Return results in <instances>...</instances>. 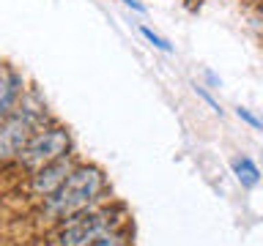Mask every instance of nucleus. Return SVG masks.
Instances as JSON below:
<instances>
[{"label": "nucleus", "instance_id": "f257e3e1", "mask_svg": "<svg viewBox=\"0 0 263 246\" xmlns=\"http://www.w3.org/2000/svg\"><path fill=\"white\" fill-rule=\"evenodd\" d=\"M107 194V178L96 164H77L66 183L52 197H47L41 211L47 219H69L80 211H88Z\"/></svg>", "mask_w": 263, "mask_h": 246}, {"label": "nucleus", "instance_id": "f03ea898", "mask_svg": "<svg viewBox=\"0 0 263 246\" xmlns=\"http://www.w3.org/2000/svg\"><path fill=\"white\" fill-rule=\"evenodd\" d=\"M121 224H123V208H110V205L96 208L93 205V208L58 221L52 241L55 246H93L104 235L118 233Z\"/></svg>", "mask_w": 263, "mask_h": 246}, {"label": "nucleus", "instance_id": "7ed1b4c3", "mask_svg": "<svg viewBox=\"0 0 263 246\" xmlns=\"http://www.w3.org/2000/svg\"><path fill=\"white\" fill-rule=\"evenodd\" d=\"M47 123H49V115H47V107L41 104V98L36 93H25L22 101L16 104V110L3 115V123H0V159L6 164L16 161V156L30 142V137Z\"/></svg>", "mask_w": 263, "mask_h": 246}, {"label": "nucleus", "instance_id": "20e7f679", "mask_svg": "<svg viewBox=\"0 0 263 246\" xmlns=\"http://www.w3.org/2000/svg\"><path fill=\"white\" fill-rule=\"evenodd\" d=\"M69 151H71L69 131L63 126H55V123H47V126H41L36 134L30 137V142L20 151L16 164L30 175V172H36L41 167H47V164L69 156Z\"/></svg>", "mask_w": 263, "mask_h": 246}, {"label": "nucleus", "instance_id": "39448f33", "mask_svg": "<svg viewBox=\"0 0 263 246\" xmlns=\"http://www.w3.org/2000/svg\"><path fill=\"white\" fill-rule=\"evenodd\" d=\"M74 167H77V164H74L71 153H69V156H63V159L47 164V167L30 172V175H28V192H30V197H36V200H47V197H52L58 189L66 183V178L71 175Z\"/></svg>", "mask_w": 263, "mask_h": 246}, {"label": "nucleus", "instance_id": "423d86ee", "mask_svg": "<svg viewBox=\"0 0 263 246\" xmlns=\"http://www.w3.org/2000/svg\"><path fill=\"white\" fill-rule=\"evenodd\" d=\"M25 96V79L22 74L14 69L11 63L3 66V74H0V115H8L16 110V104L22 101Z\"/></svg>", "mask_w": 263, "mask_h": 246}, {"label": "nucleus", "instance_id": "0eeeda50", "mask_svg": "<svg viewBox=\"0 0 263 246\" xmlns=\"http://www.w3.org/2000/svg\"><path fill=\"white\" fill-rule=\"evenodd\" d=\"M230 170H233L236 180H238V183H241L244 189L258 186L260 170H258V164H255L250 156H233V159H230Z\"/></svg>", "mask_w": 263, "mask_h": 246}, {"label": "nucleus", "instance_id": "6e6552de", "mask_svg": "<svg viewBox=\"0 0 263 246\" xmlns=\"http://www.w3.org/2000/svg\"><path fill=\"white\" fill-rule=\"evenodd\" d=\"M140 33H143V38L148 41V44H154L156 49H159V52H173V44H170V41L167 38H162L159 36V33H154L151 28H148V25H140Z\"/></svg>", "mask_w": 263, "mask_h": 246}, {"label": "nucleus", "instance_id": "1a4fd4ad", "mask_svg": "<svg viewBox=\"0 0 263 246\" xmlns=\"http://www.w3.org/2000/svg\"><path fill=\"white\" fill-rule=\"evenodd\" d=\"M236 115H238V118H241V120L247 123V126H252V129L263 131V120H260V118H255V115H252L250 110H247V107H238V110H236Z\"/></svg>", "mask_w": 263, "mask_h": 246}, {"label": "nucleus", "instance_id": "9d476101", "mask_svg": "<svg viewBox=\"0 0 263 246\" xmlns=\"http://www.w3.org/2000/svg\"><path fill=\"white\" fill-rule=\"evenodd\" d=\"M93 246H129V243H126V235H123L121 230H118V233H110V235H104L102 241H99V243H93Z\"/></svg>", "mask_w": 263, "mask_h": 246}, {"label": "nucleus", "instance_id": "9b49d317", "mask_svg": "<svg viewBox=\"0 0 263 246\" xmlns=\"http://www.w3.org/2000/svg\"><path fill=\"white\" fill-rule=\"evenodd\" d=\"M195 93H197V96H200V98H203V101H205V104H209V107H211V110H214V112H217V115H222V107H219L217 101H214V96H211V93H209V90H205L203 85H195Z\"/></svg>", "mask_w": 263, "mask_h": 246}, {"label": "nucleus", "instance_id": "f8f14e48", "mask_svg": "<svg viewBox=\"0 0 263 246\" xmlns=\"http://www.w3.org/2000/svg\"><path fill=\"white\" fill-rule=\"evenodd\" d=\"M126 8H132V11H137V14H145L148 8H145V3H140V0H121Z\"/></svg>", "mask_w": 263, "mask_h": 246}, {"label": "nucleus", "instance_id": "ddd939ff", "mask_svg": "<svg viewBox=\"0 0 263 246\" xmlns=\"http://www.w3.org/2000/svg\"><path fill=\"white\" fill-rule=\"evenodd\" d=\"M205 79H209V82H211V85H219V79H217V77H214V74H211V71H205Z\"/></svg>", "mask_w": 263, "mask_h": 246}]
</instances>
